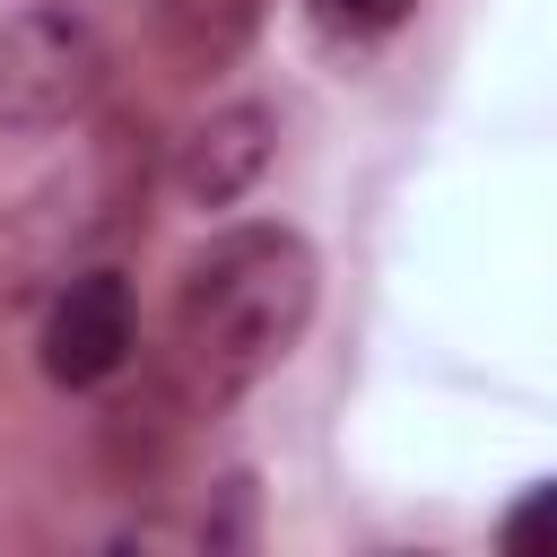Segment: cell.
Wrapping results in <instances>:
<instances>
[{
  "label": "cell",
  "mask_w": 557,
  "mask_h": 557,
  "mask_svg": "<svg viewBox=\"0 0 557 557\" xmlns=\"http://www.w3.org/2000/svg\"><path fill=\"white\" fill-rule=\"evenodd\" d=\"M313 322V244L296 226H226L183 261L174 339L209 392L261 383Z\"/></svg>",
  "instance_id": "6da1fadb"
},
{
  "label": "cell",
  "mask_w": 557,
  "mask_h": 557,
  "mask_svg": "<svg viewBox=\"0 0 557 557\" xmlns=\"http://www.w3.org/2000/svg\"><path fill=\"white\" fill-rule=\"evenodd\" d=\"M513 557H557V479L548 487H531L513 513H505V531H496Z\"/></svg>",
  "instance_id": "52a82bcc"
},
{
  "label": "cell",
  "mask_w": 557,
  "mask_h": 557,
  "mask_svg": "<svg viewBox=\"0 0 557 557\" xmlns=\"http://www.w3.org/2000/svg\"><path fill=\"white\" fill-rule=\"evenodd\" d=\"M104 96V44L78 9H9L0 17V131H61Z\"/></svg>",
  "instance_id": "7a4b0ae2"
},
{
  "label": "cell",
  "mask_w": 557,
  "mask_h": 557,
  "mask_svg": "<svg viewBox=\"0 0 557 557\" xmlns=\"http://www.w3.org/2000/svg\"><path fill=\"white\" fill-rule=\"evenodd\" d=\"M270 139H278V122H270L261 104H226V113H209V122L183 139V157H174V191H183L191 209H235V200L261 183Z\"/></svg>",
  "instance_id": "277c9868"
},
{
  "label": "cell",
  "mask_w": 557,
  "mask_h": 557,
  "mask_svg": "<svg viewBox=\"0 0 557 557\" xmlns=\"http://www.w3.org/2000/svg\"><path fill=\"white\" fill-rule=\"evenodd\" d=\"M131 339H139V313H131V278L122 270H78L61 278V296L44 305V374L61 392H96L131 366Z\"/></svg>",
  "instance_id": "3957f363"
},
{
  "label": "cell",
  "mask_w": 557,
  "mask_h": 557,
  "mask_svg": "<svg viewBox=\"0 0 557 557\" xmlns=\"http://www.w3.org/2000/svg\"><path fill=\"white\" fill-rule=\"evenodd\" d=\"M409 9H418V0H313V26H322L331 44H374V35H392Z\"/></svg>",
  "instance_id": "8992f818"
},
{
  "label": "cell",
  "mask_w": 557,
  "mask_h": 557,
  "mask_svg": "<svg viewBox=\"0 0 557 557\" xmlns=\"http://www.w3.org/2000/svg\"><path fill=\"white\" fill-rule=\"evenodd\" d=\"M252 17H261V0H165V35H174V52H183L191 70L226 61V52L252 35Z\"/></svg>",
  "instance_id": "5b68a950"
}]
</instances>
